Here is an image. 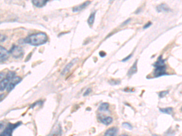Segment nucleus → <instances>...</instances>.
<instances>
[{
  "label": "nucleus",
  "instance_id": "obj_1",
  "mask_svg": "<svg viewBox=\"0 0 182 136\" xmlns=\"http://www.w3.org/2000/svg\"><path fill=\"white\" fill-rule=\"evenodd\" d=\"M48 38L46 33L40 32L35 34H32L24 40V42L32 46H38L45 44L47 41Z\"/></svg>",
  "mask_w": 182,
  "mask_h": 136
},
{
  "label": "nucleus",
  "instance_id": "obj_2",
  "mask_svg": "<svg viewBox=\"0 0 182 136\" xmlns=\"http://www.w3.org/2000/svg\"><path fill=\"white\" fill-rule=\"evenodd\" d=\"M155 69L154 76L155 78H159L162 76L168 75L166 73V66L165 65V60L163 59L162 56L159 57L154 64L153 65Z\"/></svg>",
  "mask_w": 182,
  "mask_h": 136
},
{
  "label": "nucleus",
  "instance_id": "obj_3",
  "mask_svg": "<svg viewBox=\"0 0 182 136\" xmlns=\"http://www.w3.org/2000/svg\"><path fill=\"white\" fill-rule=\"evenodd\" d=\"M10 53L15 58H21L23 54V49L19 46H14L11 48Z\"/></svg>",
  "mask_w": 182,
  "mask_h": 136
},
{
  "label": "nucleus",
  "instance_id": "obj_4",
  "mask_svg": "<svg viewBox=\"0 0 182 136\" xmlns=\"http://www.w3.org/2000/svg\"><path fill=\"white\" fill-rule=\"evenodd\" d=\"M10 55V52L1 46H0V63L7 60Z\"/></svg>",
  "mask_w": 182,
  "mask_h": 136
},
{
  "label": "nucleus",
  "instance_id": "obj_5",
  "mask_svg": "<svg viewBox=\"0 0 182 136\" xmlns=\"http://www.w3.org/2000/svg\"><path fill=\"white\" fill-rule=\"evenodd\" d=\"M21 81V78L18 77V76H15L13 79H11L10 81V82L9 83V85L8 86V87H7L8 91H11L18 83L20 82Z\"/></svg>",
  "mask_w": 182,
  "mask_h": 136
},
{
  "label": "nucleus",
  "instance_id": "obj_6",
  "mask_svg": "<svg viewBox=\"0 0 182 136\" xmlns=\"http://www.w3.org/2000/svg\"><path fill=\"white\" fill-rule=\"evenodd\" d=\"M91 3V1H86L84 2V3L81 4L79 5H77V6H75V7L72 9V11L73 12H81V10H84L86 7H87V6L89 5V4Z\"/></svg>",
  "mask_w": 182,
  "mask_h": 136
},
{
  "label": "nucleus",
  "instance_id": "obj_7",
  "mask_svg": "<svg viewBox=\"0 0 182 136\" xmlns=\"http://www.w3.org/2000/svg\"><path fill=\"white\" fill-rule=\"evenodd\" d=\"M77 61H78V58H75V59H73L72 61H71V62H70L69 63L66 67L65 69H63V70H62V75H66V73H67L69 71V70H71V67L77 63Z\"/></svg>",
  "mask_w": 182,
  "mask_h": 136
},
{
  "label": "nucleus",
  "instance_id": "obj_8",
  "mask_svg": "<svg viewBox=\"0 0 182 136\" xmlns=\"http://www.w3.org/2000/svg\"><path fill=\"white\" fill-rule=\"evenodd\" d=\"M118 132V129L115 127L109 128L104 134V136H116Z\"/></svg>",
  "mask_w": 182,
  "mask_h": 136
},
{
  "label": "nucleus",
  "instance_id": "obj_9",
  "mask_svg": "<svg viewBox=\"0 0 182 136\" xmlns=\"http://www.w3.org/2000/svg\"><path fill=\"white\" fill-rule=\"evenodd\" d=\"M100 122L102 123H103L105 125H109L113 121V119L111 117H103L102 116V117H100L99 118Z\"/></svg>",
  "mask_w": 182,
  "mask_h": 136
},
{
  "label": "nucleus",
  "instance_id": "obj_10",
  "mask_svg": "<svg viewBox=\"0 0 182 136\" xmlns=\"http://www.w3.org/2000/svg\"><path fill=\"white\" fill-rule=\"evenodd\" d=\"M10 81V80L5 76V78L0 82V91H4L5 88H7Z\"/></svg>",
  "mask_w": 182,
  "mask_h": 136
},
{
  "label": "nucleus",
  "instance_id": "obj_11",
  "mask_svg": "<svg viewBox=\"0 0 182 136\" xmlns=\"http://www.w3.org/2000/svg\"><path fill=\"white\" fill-rule=\"evenodd\" d=\"M137 60L135 61L133 65L130 67V69L128 71V76H133L135 73H137Z\"/></svg>",
  "mask_w": 182,
  "mask_h": 136
},
{
  "label": "nucleus",
  "instance_id": "obj_12",
  "mask_svg": "<svg viewBox=\"0 0 182 136\" xmlns=\"http://www.w3.org/2000/svg\"><path fill=\"white\" fill-rule=\"evenodd\" d=\"M157 10L158 12H169L170 10V9L168 6L165 4H161L157 7Z\"/></svg>",
  "mask_w": 182,
  "mask_h": 136
},
{
  "label": "nucleus",
  "instance_id": "obj_13",
  "mask_svg": "<svg viewBox=\"0 0 182 136\" xmlns=\"http://www.w3.org/2000/svg\"><path fill=\"white\" fill-rule=\"evenodd\" d=\"M95 14L96 12H93L91 14L90 16L89 17L88 20H87V23H88L89 25L91 27L92 26H93L94 21H95Z\"/></svg>",
  "mask_w": 182,
  "mask_h": 136
},
{
  "label": "nucleus",
  "instance_id": "obj_14",
  "mask_svg": "<svg viewBox=\"0 0 182 136\" xmlns=\"http://www.w3.org/2000/svg\"><path fill=\"white\" fill-rule=\"evenodd\" d=\"M47 3V1H43V0H41V1H33L32 3L36 6L38 7H42L43 6H45Z\"/></svg>",
  "mask_w": 182,
  "mask_h": 136
},
{
  "label": "nucleus",
  "instance_id": "obj_15",
  "mask_svg": "<svg viewBox=\"0 0 182 136\" xmlns=\"http://www.w3.org/2000/svg\"><path fill=\"white\" fill-rule=\"evenodd\" d=\"M159 111L162 113H165L167 114H172L173 112V108L172 107H168L166 108H160Z\"/></svg>",
  "mask_w": 182,
  "mask_h": 136
},
{
  "label": "nucleus",
  "instance_id": "obj_16",
  "mask_svg": "<svg viewBox=\"0 0 182 136\" xmlns=\"http://www.w3.org/2000/svg\"><path fill=\"white\" fill-rule=\"evenodd\" d=\"M109 103H103L100 105L98 109L100 111H108L109 109Z\"/></svg>",
  "mask_w": 182,
  "mask_h": 136
},
{
  "label": "nucleus",
  "instance_id": "obj_17",
  "mask_svg": "<svg viewBox=\"0 0 182 136\" xmlns=\"http://www.w3.org/2000/svg\"><path fill=\"white\" fill-rule=\"evenodd\" d=\"M122 126L124 128L128 129V130H132L133 129V126L130 124L128 122H124L122 123Z\"/></svg>",
  "mask_w": 182,
  "mask_h": 136
},
{
  "label": "nucleus",
  "instance_id": "obj_18",
  "mask_svg": "<svg viewBox=\"0 0 182 136\" xmlns=\"http://www.w3.org/2000/svg\"><path fill=\"white\" fill-rule=\"evenodd\" d=\"M168 92H169L168 91H161V92H160V93H159V97L160 98H163L165 96H166L168 94Z\"/></svg>",
  "mask_w": 182,
  "mask_h": 136
},
{
  "label": "nucleus",
  "instance_id": "obj_19",
  "mask_svg": "<svg viewBox=\"0 0 182 136\" xmlns=\"http://www.w3.org/2000/svg\"><path fill=\"white\" fill-rule=\"evenodd\" d=\"M6 38H7V37H6V36H5L4 35L0 34V42L4 41L6 39Z\"/></svg>",
  "mask_w": 182,
  "mask_h": 136
},
{
  "label": "nucleus",
  "instance_id": "obj_20",
  "mask_svg": "<svg viewBox=\"0 0 182 136\" xmlns=\"http://www.w3.org/2000/svg\"><path fill=\"white\" fill-rule=\"evenodd\" d=\"M92 91V89L91 88H87V90L85 91V92L84 93V95H83V96H87L88 95H89V93L90 92Z\"/></svg>",
  "mask_w": 182,
  "mask_h": 136
},
{
  "label": "nucleus",
  "instance_id": "obj_21",
  "mask_svg": "<svg viewBox=\"0 0 182 136\" xmlns=\"http://www.w3.org/2000/svg\"><path fill=\"white\" fill-rule=\"evenodd\" d=\"M5 128V123L3 122H0V131Z\"/></svg>",
  "mask_w": 182,
  "mask_h": 136
},
{
  "label": "nucleus",
  "instance_id": "obj_22",
  "mask_svg": "<svg viewBox=\"0 0 182 136\" xmlns=\"http://www.w3.org/2000/svg\"><path fill=\"white\" fill-rule=\"evenodd\" d=\"M5 78V74L3 73H0V82H1Z\"/></svg>",
  "mask_w": 182,
  "mask_h": 136
},
{
  "label": "nucleus",
  "instance_id": "obj_23",
  "mask_svg": "<svg viewBox=\"0 0 182 136\" xmlns=\"http://www.w3.org/2000/svg\"><path fill=\"white\" fill-rule=\"evenodd\" d=\"M152 25V22H148L147 24H146L145 26H144L143 27V29H148V27H149L150 26Z\"/></svg>",
  "mask_w": 182,
  "mask_h": 136
},
{
  "label": "nucleus",
  "instance_id": "obj_24",
  "mask_svg": "<svg viewBox=\"0 0 182 136\" xmlns=\"http://www.w3.org/2000/svg\"><path fill=\"white\" fill-rule=\"evenodd\" d=\"M132 56H133V54H129V55L128 56H127V57H126L125 58H124L122 61V62H126V61H128Z\"/></svg>",
  "mask_w": 182,
  "mask_h": 136
},
{
  "label": "nucleus",
  "instance_id": "obj_25",
  "mask_svg": "<svg viewBox=\"0 0 182 136\" xmlns=\"http://www.w3.org/2000/svg\"><path fill=\"white\" fill-rule=\"evenodd\" d=\"M130 21V18H129V19H128V20L125 21L124 22H123V24H122V26H125V25H127V24H128Z\"/></svg>",
  "mask_w": 182,
  "mask_h": 136
},
{
  "label": "nucleus",
  "instance_id": "obj_26",
  "mask_svg": "<svg viewBox=\"0 0 182 136\" xmlns=\"http://www.w3.org/2000/svg\"><path fill=\"white\" fill-rule=\"evenodd\" d=\"M99 54H100V56L101 57H102V58H103V57H105L106 56V53L105 52H100V53H99Z\"/></svg>",
  "mask_w": 182,
  "mask_h": 136
},
{
  "label": "nucleus",
  "instance_id": "obj_27",
  "mask_svg": "<svg viewBox=\"0 0 182 136\" xmlns=\"http://www.w3.org/2000/svg\"><path fill=\"white\" fill-rule=\"evenodd\" d=\"M0 136H10V134H9V132H7V131H6L5 133L3 134L2 135H1Z\"/></svg>",
  "mask_w": 182,
  "mask_h": 136
},
{
  "label": "nucleus",
  "instance_id": "obj_28",
  "mask_svg": "<svg viewBox=\"0 0 182 136\" xmlns=\"http://www.w3.org/2000/svg\"><path fill=\"white\" fill-rule=\"evenodd\" d=\"M5 97V95L4 94H2V95H0V102L2 101L3 100V99Z\"/></svg>",
  "mask_w": 182,
  "mask_h": 136
},
{
  "label": "nucleus",
  "instance_id": "obj_29",
  "mask_svg": "<svg viewBox=\"0 0 182 136\" xmlns=\"http://www.w3.org/2000/svg\"><path fill=\"white\" fill-rule=\"evenodd\" d=\"M120 136H128L127 135H125V134H123V135H120Z\"/></svg>",
  "mask_w": 182,
  "mask_h": 136
}]
</instances>
